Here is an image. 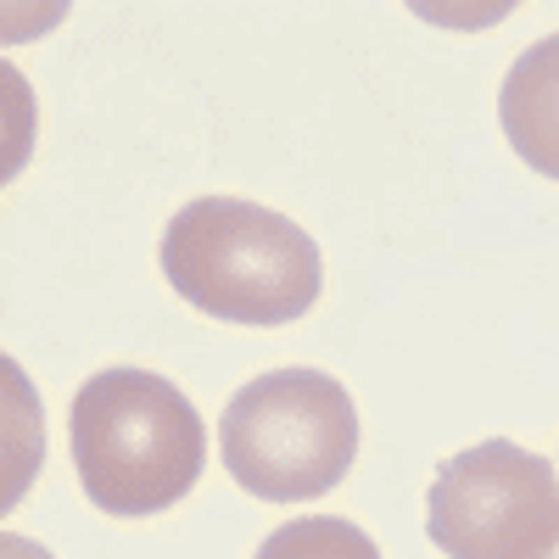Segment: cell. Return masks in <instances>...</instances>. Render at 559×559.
Wrapping results in <instances>:
<instances>
[{"label": "cell", "mask_w": 559, "mask_h": 559, "mask_svg": "<svg viewBox=\"0 0 559 559\" xmlns=\"http://www.w3.org/2000/svg\"><path fill=\"white\" fill-rule=\"evenodd\" d=\"M163 274L168 286L229 324H292L319 302V247L286 213L202 197L185 202L163 229Z\"/></svg>", "instance_id": "6da1fadb"}, {"label": "cell", "mask_w": 559, "mask_h": 559, "mask_svg": "<svg viewBox=\"0 0 559 559\" xmlns=\"http://www.w3.org/2000/svg\"><path fill=\"white\" fill-rule=\"evenodd\" d=\"M207 459L202 414L152 369H102L73 397V464L107 515H157L197 487Z\"/></svg>", "instance_id": "7a4b0ae2"}, {"label": "cell", "mask_w": 559, "mask_h": 559, "mask_svg": "<svg viewBox=\"0 0 559 559\" xmlns=\"http://www.w3.org/2000/svg\"><path fill=\"white\" fill-rule=\"evenodd\" d=\"M224 471L252 498H324L358 453V408L324 369H274L247 381L218 419Z\"/></svg>", "instance_id": "3957f363"}, {"label": "cell", "mask_w": 559, "mask_h": 559, "mask_svg": "<svg viewBox=\"0 0 559 559\" xmlns=\"http://www.w3.org/2000/svg\"><path fill=\"white\" fill-rule=\"evenodd\" d=\"M426 532L448 559H559V471L515 442L464 448L431 481Z\"/></svg>", "instance_id": "277c9868"}, {"label": "cell", "mask_w": 559, "mask_h": 559, "mask_svg": "<svg viewBox=\"0 0 559 559\" xmlns=\"http://www.w3.org/2000/svg\"><path fill=\"white\" fill-rule=\"evenodd\" d=\"M498 118L515 157H526V168H537L543 179H559V34L515 57L498 96Z\"/></svg>", "instance_id": "5b68a950"}, {"label": "cell", "mask_w": 559, "mask_h": 559, "mask_svg": "<svg viewBox=\"0 0 559 559\" xmlns=\"http://www.w3.org/2000/svg\"><path fill=\"white\" fill-rule=\"evenodd\" d=\"M258 559H381V548L369 543L353 521H336V515H302V521H286L263 548Z\"/></svg>", "instance_id": "8992f818"}, {"label": "cell", "mask_w": 559, "mask_h": 559, "mask_svg": "<svg viewBox=\"0 0 559 559\" xmlns=\"http://www.w3.org/2000/svg\"><path fill=\"white\" fill-rule=\"evenodd\" d=\"M7 397H12V448H7V503L23 492L28 471H39V403H28V386L17 364H7Z\"/></svg>", "instance_id": "52a82bcc"}, {"label": "cell", "mask_w": 559, "mask_h": 559, "mask_svg": "<svg viewBox=\"0 0 559 559\" xmlns=\"http://www.w3.org/2000/svg\"><path fill=\"white\" fill-rule=\"evenodd\" d=\"M0 554H7V559H51V554H45L39 543H28V537H17V532H7V537H0Z\"/></svg>", "instance_id": "ba28073f"}]
</instances>
